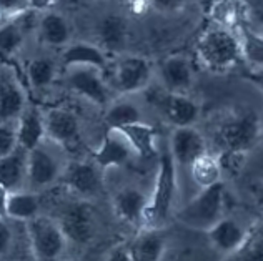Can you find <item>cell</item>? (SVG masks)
<instances>
[{
    "mask_svg": "<svg viewBox=\"0 0 263 261\" xmlns=\"http://www.w3.org/2000/svg\"><path fill=\"white\" fill-rule=\"evenodd\" d=\"M261 120L255 112L232 113L215 128L217 147L228 156L250 153L261 140Z\"/></svg>",
    "mask_w": 263,
    "mask_h": 261,
    "instance_id": "3957f363",
    "label": "cell"
},
{
    "mask_svg": "<svg viewBox=\"0 0 263 261\" xmlns=\"http://www.w3.org/2000/svg\"><path fill=\"white\" fill-rule=\"evenodd\" d=\"M134 155V148L130 147L125 135L117 128H107L100 147L93 153V162L105 170L110 167H122Z\"/></svg>",
    "mask_w": 263,
    "mask_h": 261,
    "instance_id": "2e32d148",
    "label": "cell"
},
{
    "mask_svg": "<svg viewBox=\"0 0 263 261\" xmlns=\"http://www.w3.org/2000/svg\"><path fill=\"white\" fill-rule=\"evenodd\" d=\"M37 32L40 40L48 47H65L70 44L72 29L68 20L59 12L47 10L37 20Z\"/></svg>",
    "mask_w": 263,
    "mask_h": 261,
    "instance_id": "cb8c5ba5",
    "label": "cell"
},
{
    "mask_svg": "<svg viewBox=\"0 0 263 261\" xmlns=\"http://www.w3.org/2000/svg\"><path fill=\"white\" fill-rule=\"evenodd\" d=\"M168 152L177 168H190L200 156L209 153L205 136L195 127L174 128L168 142Z\"/></svg>",
    "mask_w": 263,
    "mask_h": 261,
    "instance_id": "8fae6325",
    "label": "cell"
},
{
    "mask_svg": "<svg viewBox=\"0 0 263 261\" xmlns=\"http://www.w3.org/2000/svg\"><path fill=\"white\" fill-rule=\"evenodd\" d=\"M127 250L130 261H162L167 242L160 230L143 228L127 246Z\"/></svg>",
    "mask_w": 263,
    "mask_h": 261,
    "instance_id": "603a6c76",
    "label": "cell"
},
{
    "mask_svg": "<svg viewBox=\"0 0 263 261\" xmlns=\"http://www.w3.org/2000/svg\"><path fill=\"white\" fill-rule=\"evenodd\" d=\"M190 0H148V5L160 13H177L182 12Z\"/></svg>",
    "mask_w": 263,
    "mask_h": 261,
    "instance_id": "836d02e7",
    "label": "cell"
},
{
    "mask_svg": "<svg viewBox=\"0 0 263 261\" xmlns=\"http://www.w3.org/2000/svg\"><path fill=\"white\" fill-rule=\"evenodd\" d=\"M225 210V187L223 182L213 187L200 190L192 200L183 205L177 213V219L186 228L197 231H209L221 218Z\"/></svg>",
    "mask_w": 263,
    "mask_h": 261,
    "instance_id": "277c9868",
    "label": "cell"
},
{
    "mask_svg": "<svg viewBox=\"0 0 263 261\" xmlns=\"http://www.w3.org/2000/svg\"><path fill=\"white\" fill-rule=\"evenodd\" d=\"M177 165L172 158L170 152L158 153V165H157V176L154 191L150 195L147 215H145L143 228L150 230H162L167 225L172 215L175 203V195L178 188V175Z\"/></svg>",
    "mask_w": 263,
    "mask_h": 261,
    "instance_id": "7a4b0ae2",
    "label": "cell"
},
{
    "mask_svg": "<svg viewBox=\"0 0 263 261\" xmlns=\"http://www.w3.org/2000/svg\"><path fill=\"white\" fill-rule=\"evenodd\" d=\"M154 67L150 60L140 55H122L112 67L110 87L122 95L143 92L150 85Z\"/></svg>",
    "mask_w": 263,
    "mask_h": 261,
    "instance_id": "8992f818",
    "label": "cell"
},
{
    "mask_svg": "<svg viewBox=\"0 0 263 261\" xmlns=\"http://www.w3.org/2000/svg\"><path fill=\"white\" fill-rule=\"evenodd\" d=\"M253 196H255V203H257L258 210L263 213V183H258L253 190Z\"/></svg>",
    "mask_w": 263,
    "mask_h": 261,
    "instance_id": "f35d334b",
    "label": "cell"
},
{
    "mask_svg": "<svg viewBox=\"0 0 263 261\" xmlns=\"http://www.w3.org/2000/svg\"><path fill=\"white\" fill-rule=\"evenodd\" d=\"M155 107L174 128L195 127L200 118V105L186 93L162 92L155 97Z\"/></svg>",
    "mask_w": 263,
    "mask_h": 261,
    "instance_id": "7c38bea8",
    "label": "cell"
},
{
    "mask_svg": "<svg viewBox=\"0 0 263 261\" xmlns=\"http://www.w3.org/2000/svg\"><path fill=\"white\" fill-rule=\"evenodd\" d=\"M261 33H263V17H261Z\"/></svg>",
    "mask_w": 263,
    "mask_h": 261,
    "instance_id": "b9f144b4",
    "label": "cell"
},
{
    "mask_svg": "<svg viewBox=\"0 0 263 261\" xmlns=\"http://www.w3.org/2000/svg\"><path fill=\"white\" fill-rule=\"evenodd\" d=\"M107 261H130L128 259V250L127 246H119L108 255Z\"/></svg>",
    "mask_w": 263,
    "mask_h": 261,
    "instance_id": "d590c367",
    "label": "cell"
},
{
    "mask_svg": "<svg viewBox=\"0 0 263 261\" xmlns=\"http://www.w3.org/2000/svg\"><path fill=\"white\" fill-rule=\"evenodd\" d=\"M192 180L197 183L200 190L213 187V185L221 183V175H223V165L218 156L212 153H205L198 160L192 163L189 168Z\"/></svg>",
    "mask_w": 263,
    "mask_h": 261,
    "instance_id": "4316f807",
    "label": "cell"
},
{
    "mask_svg": "<svg viewBox=\"0 0 263 261\" xmlns=\"http://www.w3.org/2000/svg\"><path fill=\"white\" fill-rule=\"evenodd\" d=\"M57 222L65 233L67 242H72L75 245H87L93 238L95 216L85 200L68 203L62 210Z\"/></svg>",
    "mask_w": 263,
    "mask_h": 261,
    "instance_id": "30bf717a",
    "label": "cell"
},
{
    "mask_svg": "<svg viewBox=\"0 0 263 261\" xmlns=\"http://www.w3.org/2000/svg\"><path fill=\"white\" fill-rule=\"evenodd\" d=\"M62 65L68 67H93L103 73L108 70L107 52L97 44L90 42H70L62 52Z\"/></svg>",
    "mask_w": 263,
    "mask_h": 261,
    "instance_id": "d6986e66",
    "label": "cell"
},
{
    "mask_svg": "<svg viewBox=\"0 0 263 261\" xmlns=\"http://www.w3.org/2000/svg\"><path fill=\"white\" fill-rule=\"evenodd\" d=\"M64 165H62L59 155L52 152L50 148L45 145H39L29 152V165H27V183L30 185V188L40 190L50 187L62 178L64 173Z\"/></svg>",
    "mask_w": 263,
    "mask_h": 261,
    "instance_id": "9c48e42d",
    "label": "cell"
},
{
    "mask_svg": "<svg viewBox=\"0 0 263 261\" xmlns=\"http://www.w3.org/2000/svg\"><path fill=\"white\" fill-rule=\"evenodd\" d=\"M120 132L125 135L130 147L134 148V153L140 158H150L157 155V132L148 123L140 122L120 128Z\"/></svg>",
    "mask_w": 263,
    "mask_h": 261,
    "instance_id": "d4e9b609",
    "label": "cell"
},
{
    "mask_svg": "<svg viewBox=\"0 0 263 261\" xmlns=\"http://www.w3.org/2000/svg\"><path fill=\"white\" fill-rule=\"evenodd\" d=\"M7 202H9V191L0 187V219L7 218Z\"/></svg>",
    "mask_w": 263,
    "mask_h": 261,
    "instance_id": "74e56055",
    "label": "cell"
},
{
    "mask_svg": "<svg viewBox=\"0 0 263 261\" xmlns=\"http://www.w3.org/2000/svg\"><path fill=\"white\" fill-rule=\"evenodd\" d=\"M55 75H57V65L52 58L37 57L27 65V78L35 90H44L50 87L55 80Z\"/></svg>",
    "mask_w": 263,
    "mask_h": 261,
    "instance_id": "4dcf8cb0",
    "label": "cell"
},
{
    "mask_svg": "<svg viewBox=\"0 0 263 261\" xmlns=\"http://www.w3.org/2000/svg\"><path fill=\"white\" fill-rule=\"evenodd\" d=\"M27 108L22 85L9 72H0V123H12Z\"/></svg>",
    "mask_w": 263,
    "mask_h": 261,
    "instance_id": "ac0fdd59",
    "label": "cell"
},
{
    "mask_svg": "<svg viewBox=\"0 0 263 261\" xmlns=\"http://www.w3.org/2000/svg\"><path fill=\"white\" fill-rule=\"evenodd\" d=\"M195 50L200 64L215 73L232 70L243 60L237 30L220 24H212L200 33Z\"/></svg>",
    "mask_w": 263,
    "mask_h": 261,
    "instance_id": "6da1fadb",
    "label": "cell"
},
{
    "mask_svg": "<svg viewBox=\"0 0 263 261\" xmlns=\"http://www.w3.org/2000/svg\"><path fill=\"white\" fill-rule=\"evenodd\" d=\"M27 165H29V152L22 147H17L10 155L0 158V187L9 193L24 190L27 183Z\"/></svg>",
    "mask_w": 263,
    "mask_h": 261,
    "instance_id": "44dd1931",
    "label": "cell"
},
{
    "mask_svg": "<svg viewBox=\"0 0 263 261\" xmlns=\"http://www.w3.org/2000/svg\"><path fill=\"white\" fill-rule=\"evenodd\" d=\"M235 30L240 38L243 62L252 67V70H263V33L245 24H240Z\"/></svg>",
    "mask_w": 263,
    "mask_h": 261,
    "instance_id": "83f0119b",
    "label": "cell"
},
{
    "mask_svg": "<svg viewBox=\"0 0 263 261\" xmlns=\"http://www.w3.org/2000/svg\"><path fill=\"white\" fill-rule=\"evenodd\" d=\"M150 195L137 187H125L119 190L114 196V211L122 222L134 226L145 225Z\"/></svg>",
    "mask_w": 263,
    "mask_h": 261,
    "instance_id": "9a60e30c",
    "label": "cell"
},
{
    "mask_svg": "<svg viewBox=\"0 0 263 261\" xmlns=\"http://www.w3.org/2000/svg\"><path fill=\"white\" fill-rule=\"evenodd\" d=\"M227 2H237V0H213V4H227Z\"/></svg>",
    "mask_w": 263,
    "mask_h": 261,
    "instance_id": "ab89813d",
    "label": "cell"
},
{
    "mask_svg": "<svg viewBox=\"0 0 263 261\" xmlns=\"http://www.w3.org/2000/svg\"><path fill=\"white\" fill-rule=\"evenodd\" d=\"M143 122V113L138 105L130 100H117L107 107L105 125L107 128H125L134 123Z\"/></svg>",
    "mask_w": 263,
    "mask_h": 261,
    "instance_id": "f1b7e54d",
    "label": "cell"
},
{
    "mask_svg": "<svg viewBox=\"0 0 263 261\" xmlns=\"http://www.w3.org/2000/svg\"><path fill=\"white\" fill-rule=\"evenodd\" d=\"M212 246L223 255L238 251L247 242V230L237 219L223 216L220 222L206 231Z\"/></svg>",
    "mask_w": 263,
    "mask_h": 261,
    "instance_id": "ffe728a7",
    "label": "cell"
},
{
    "mask_svg": "<svg viewBox=\"0 0 263 261\" xmlns=\"http://www.w3.org/2000/svg\"><path fill=\"white\" fill-rule=\"evenodd\" d=\"M27 27L22 24V20H9V22L0 24V53L5 57L15 55L24 45Z\"/></svg>",
    "mask_w": 263,
    "mask_h": 261,
    "instance_id": "f546056e",
    "label": "cell"
},
{
    "mask_svg": "<svg viewBox=\"0 0 263 261\" xmlns=\"http://www.w3.org/2000/svg\"><path fill=\"white\" fill-rule=\"evenodd\" d=\"M127 2H128V0H127Z\"/></svg>",
    "mask_w": 263,
    "mask_h": 261,
    "instance_id": "7bdbcfd3",
    "label": "cell"
},
{
    "mask_svg": "<svg viewBox=\"0 0 263 261\" xmlns=\"http://www.w3.org/2000/svg\"><path fill=\"white\" fill-rule=\"evenodd\" d=\"M65 80L72 92L92 104L100 107H108L112 104V87L99 68L68 67L65 68Z\"/></svg>",
    "mask_w": 263,
    "mask_h": 261,
    "instance_id": "52a82bcc",
    "label": "cell"
},
{
    "mask_svg": "<svg viewBox=\"0 0 263 261\" xmlns=\"http://www.w3.org/2000/svg\"><path fill=\"white\" fill-rule=\"evenodd\" d=\"M64 185L80 200H90L102 193V168L95 162H70L62 173Z\"/></svg>",
    "mask_w": 263,
    "mask_h": 261,
    "instance_id": "ba28073f",
    "label": "cell"
},
{
    "mask_svg": "<svg viewBox=\"0 0 263 261\" xmlns=\"http://www.w3.org/2000/svg\"><path fill=\"white\" fill-rule=\"evenodd\" d=\"M40 213V198L35 191L18 190L9 193L7 202V218L18 219V222H30Z\"/></svg>",
    "mask_w": 263,
    "mask_h": 261,
    "instance_id": "484cf974",
    "label": "cell"
},
{
    "mask_svg": "<svg viewBox=\"0 0 263 261\" xmlns=\"http://www.w3.org/2000/svg\"><path fill=\"white\" fill-rule=\"evenodd\" d=\"M18 147L17 122L0 123V158L10 155Z\"/></svg>",
    "mask_w": 263,
    "mask_h": 261,
    "instance_id": "d6a6232c",
    "label": "cell"
},
{
    "mask_svg": "<svg viewBox=\"0 0 263 261\" xmlns=\"http://www.w3.org/2000/svg\"><path fill=\"white\" fill-rule=\"evenodd\" d=\"M30 248L39 261H57L67 248V236L57 219L39 215L27 222Z\"/></svg>",
    "mask_w": 263,
    "mask_h": 261,
    "instance_id": "5b68a950",
    "label": "cell"
},
{
    "mask_svg": "<svg viewBox=\"0 0 263 261\" xmlns=\"http://www.w3.org/2000/svg\"><path fill=\"white\" fill-rule=\"evenodd\" d=\"M33 10L32 0H0V20L9 22Z\"/></svg>",
    "mask_w": 263,
    "mask_h": 261,
    "instance_id": "1f68e13d",
    "label": "cell"
},
{
    "mask_svg": "<svg viewBox=\"0 0 263 261\" xmlns=\"http://www.w3.org/2000/svg\"><path fill=\"white\" fill-rule=\"evenodd\" d=\"M45 135L55 145L70 147L80 140V122L72 110L55 107L44 112Z\"/></svg>",
    "mask_w": 263,
    "mask_h": 261,
    "instance_id": "4fadbf2b",
    "label": "cell"
},
{
    "mask_svg": "<svg viewBox=\"0 0 263 261\" xmlns=\"http://www.w3.org/2000/svg\"><path fill=\"white\" fill-rule=\"evenodd\" d=\"M17 138L18 147H22L27 152H32L33 148L42 145L47 138L44 112H40L37 107L27 105L24 113L17 120Z\"/></svg>",
    "mask_w": 263,
    "mask_h": 261,
    "instance_id": "7402d4cb",
    "label": "cell"
},
{
    "mask_svg": "<svg viewBox=\"0 0 263 261\" xmlns=\"http://www.w3.org/2000/svg\"><path fill=\"white\" fill-rule=\"evenodd\" d=\"M158 77L165 92L189 95L195 82V72L192 62L185 55H170L158 67Z\"/></svg>",
    "mask_w": 263,
    "mask_h": 261,
    "instance_id": "5bb4252c",
    "label": "cell"
},
{
    "mask_svg": "<svg viewBox=\"0 0 263 261\" xmlns=\"http://www.w3.org/2000/svg\"><path fill=\"white\" fill-rule=\"evenodd\" d=\"M97 45L107 53H117L125 49L128 40V24L119 13H107L95 27Z\"/></svg>",
    "mask_w": 263,
    "mask_h": 261,
    "instance_id": "e0dca14e",
    "label": "cell"
},
{
    "mask_svg": "<svg viewBox=\"0 0 263 261\" xmlns=\"http://www.w3.org/2000/svg\"><path fill=\"white\" fill-rule=\"evenodd\" d=\"M247 78L257 88H260L263 93V70H250L247 73Z\"/></svg>",
    "mask_w": 263,
    "mask_h": 261,
    "instance_id": "8d00e7d4",
    "label": "cell"
},
{
    "mask_svg": "<svg viewBox=\"0 0 263 261\" xmlns=\"http://www.w3.org/2000/svg\"><path fill=\"white\" fill-rule=\"evenodd\" d=\"M73 2H82V0H73ZM87 2H95V0H87Z\"/></svg>",
    "mask_w": 263,
    "mask_h": 261,
    "instance_id": "60d3db41",
    "label": "cell"
},
{
    "mask_svg": "<svg viewBox=\"0 0 263 261\" xmlns=\"http://www.w3.org/2000/svg\"><path fill=\"white\" fill-rule=\"evenodd\" d=\"M10 245H12V230L4 218L0 219V256H4L10 250Z\"/></svg>",
    "mask_w": 263,
    "mask_h": 261,
    "instance_id": "e575fe53",
    "label": "cell"
}]
</instances>
